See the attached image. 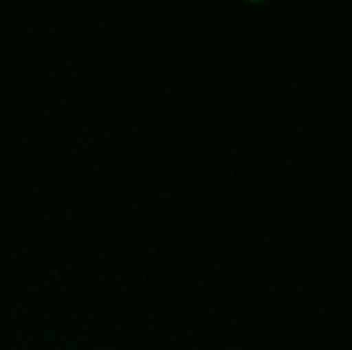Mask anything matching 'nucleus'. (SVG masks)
Listing matches in <instances>:
<instances>
[]
</instances>
